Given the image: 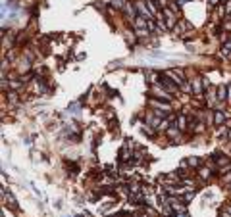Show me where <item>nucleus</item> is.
I'll return each instance as SVG.
<instances>
[{"instance_id":"nucleus-1","label":"nucleus","mask_w":231,"mask_h":217,"mask_svg":"<svg viewBox=\"0 0 231 217\" xmlns=\"http://www.w3.org/2000/svg\"><path fill=\"white\" fill-rule=\"evenodd\" d=\"M160 81L164 83V87H166L170 92H175V94H179V87H177V85H173L172 81L168 79V75H162V77H160Z\"/></svg>"},{"instance_id":"nucleus-2","label":"nucleus","mask_w":231,"mask_h":217,"mask_svg":"<svg viewBox=\"0 0 231 217\" xmlns=\"http://www.w3.org/2000/svg\"><path fill=\"white\" fill-rule=\"evenodd\" d=\"M150 90H152V92H156V96H160V98H164V100H168V102L172 100V96L168 94V92H166L164 89H160V87H156V85H152V87H150Z\"/></svg>"},{"instance_id":"nucleus-3","label":"nucleus","mask_w":231,"mask_h":217,"mask_svg":"<svg viewBox=\"0 0 231 217\" xmlns=\"http://www.w3.org/2000/svg\"><path fill=\"white\" fill-rule=\"evenodd\" d=\"M164 13H166V21H168V29H172L173 25H175V15L172 13V10H168V8H164Z\"/></svg>"},{"instance_id":"nucleus-4","label":"nucleus","mask_w":231,"mask_h":217,"mask_svg":"<svg viewBox=\"0 0 231 217\" xmlns=\"http://www.w3.org/2000/svg\"><path fill=\"white\" fill-rule=\"evenodd\" d=\"M225 119V115L220 112V110H216V115H214V125H222Z\"/></svg>"},{"instance_id":"nucleus-5","label":"nucleus","mask_w":231,"mask_h":217,"mask_svg":"<svg viewBox=\"0 0 231 217\" xmlns=\"http://www.w3.org/2000/svg\"><path fill=\"white\" fill-rule=\"evenodd\" d=\"M227 98V89L225 87H220L218 89V100H225Z\"/></svg>"},{"instance_id":"nucleus-6","label":"nucleus","mask_w":231,"mask_h":217,"mask_svg":"<svg viewBox=\"0 0 231 217\" xmlns=\"http://www.w3.org/2000/svg\"><path fill=\"white\" fill-rule=\"evenodd\" d=\"M148 2V8H150V12L152 13H158V6H156V0H147Z\"/></svg>"},{"instance_id":"nucleus-7","label":"nucleus","mask_w":231,"mask_h":217,"mask_svg":"<svg viewBox=\"0 0 231 217\" xmlns=\"http://www.w3.org/2000/svg\"><path fill=\"white\" fill-rule=\"evenodd\" d=\"M187 163H189L191 167H199V165H200V160H199V158H189V160H187Z\"/></svg>"},{"instance_id":"nucleus-8","label":"nucleus","mask_w":231,"mask_h":217,"mask_svg":"<svg viewBox=\"0 0 231 217\" xmlns=\"http://www.w3.org/2000/svg\"><path fill=\"white\" fill-rule=\"evenodd\" d=\"M177 123H179V125H175V127L185 129V127H187V125H185V115H179V117H177Z\"/></svg>"},{"instance_id":"nucleus-9","label":"nucleus","mask_w":231,"mask_h":217,"mask_svg":"<svg viewBox=\"0 0 231 217\" xmlns=\"http://www.w3.org/2000/svg\"><path fill=\"white\" fill-rule=\"evenodd\" d=\"M143 131H145V133H147L148 136H154V131H152V129H150V127H145V129H143Z\"/></svg>"},{"instance_id":"nucleus-10","label":"nucleus","mask_w":231,"mask_h":217,"mask_svg":"<svg viewBox=\"0 0 231 217\" xmlns=\"http://www.w3.org/2000/svg\"><path fill=\"white\" fill-rule=\"evenodd\" d=\"M210 4H212V6H216V4H218V0H210Z\"/></svg>"},{"instance_id":"nucleus-11","label":"nucleus","mask_w":231,"mask_h":217,"mask_svg":"<svg viewBox=\"0 0 231 217\" xmlns=\"http://www.w3.org/2000/svg\"><path fill=\"white\" fill-rule=\"evenodd\" d=\"M158 2H160L162 6H166V2H168V0H158Z\"/></svg>"},{"instance_id":"nucleus-12","label":"nucleus","mask_w":231,"mask_h":217,"mask_svg":"<svg viewBox=\"0 0 231 217\" xmlns=\"http://www.w3.org/2000/svg\"><path fill=\"white\" fill-rule=\"evenodd\" d=\"M175 217H189L187 213H179V215H175Z\"/></svg>"},{"instance_id":"nucleus-13","label":"nucleus","mask_w":231,"mask_h":217,"mask_svg":"<svg viewBox=\"0 0 231 217\" xmlns=\"http://www.w3.org/2000/svg\"><path fill=\"white\" fill-rule=\"evenodd\" d=\"M229 140H231V133H229Z\"/></svg>"}]
</instances>
